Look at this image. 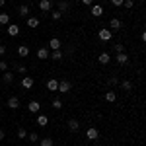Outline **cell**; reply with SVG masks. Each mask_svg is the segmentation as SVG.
I'll return each instance as SVG.
<instances>
[{"mask_svg": "<svg viewBox=\"0 0 146 146\" xmlns=\"http://www.w3.org/2000/svg\"><path fill=\"white\" fill-rule=\"evenodd\" d=\"M27 109H29V111L31 113H39L41 111V103H39V101H29V103H27Z\"/></svg>", "mask_w": 146, "mask_h": 146, "instance_id": "5b68a950", "label": "cell"}, {"mask_svg": "<svg viewBox=\"0 0 146 146\" xmlns=\"http://www.w3.org/2000/svg\"><path fill=\"white\" fill-rule=\"evenodd\" d=\"M113 51H115V53H125L123 43H115V45H113Z\"/></svg>", "mask_w": 146, "mask_h": 146, "instance_id": "4316f807", "label": "cell"}, {"mask_svg": "<svg viewBox=\"0 0 146 146\" xmlns=\"http://www.w3.org/2000/svg\"><path fill=\"white\" fill-rule=\"evenodd\" d=\"M86 136H88V140H98L100 133H98V129H96V127H90V129L86 131Z\"/></svg>", "mask_w": 146, "mask_h": 146, "instance_id": "3957f363", "label": "cell"}, {"mask_svg": "<svg viewBox=\"0 0 146 146\" xmlns=\"http://www.w3.org/2000/svg\"><path fill=\"white\" fill-rule=\"evenodd\" d=\"M37 25H39V20L37 18H29L27 20V27H37Z\"/></svg>", "mask_w": 146, "mask_h": 146, "instance_id": "484cf974", "label": "cell"}, {"mask_svg": "<svg viewBox=\"0 0 146 146\" xmlns=\"http://www.w3.org/2000/svg\"><path fill=\"white\" fill-rule=\"evenodd\" d=\"M37 58H49V49H45V47H41L39 51H37Z\"/></svg>", "mask_w": 146, "mask_h": 146, "instance_id": "e0dca14e", "label": "cell"}, {"mask_svg": "<svg viewBox=\"0 0 146 146\" xmlns=\"http://www.w3.org/2000/svg\"><path fill=\"white\" fill-rule=\"evenodd\" d=\"M92 16H94V18L103 16V6H101V4H94V6H92Z\"/></svg>", "mask_w": 146, "mask_h": 146, "instance_id": "8992f818", "label": "cell"}, {"mask_svg": "<svg viewBox=\"0 0 146 146\" xmlns=\"http://www.w3.org/2000/svg\"><path fill=\"white\" fill-rule=\"evenodd\" d=\"M27 138H29V142H37V140H39V135H37V133H29Z\"/></svg>", "mask_w": 146, "mask_h": 146, "instance_id": "f1b7e54d", "label": "cell"}, {"mask_svg": "<svg viewBox=\"0 0 146 146\" xmlns=\"http://www.w3.org/2000/svg\"><path fill=\"white\" fill-rule=\"evenodd\" d=\"M18 33H20V25H16V23H10V25H8V35H10V37H16Z\"/></svg>", "mask_w": 146, "mask_h": 146, "instance_id": "8fae6325", "label": "cell"}, {"mask_svg": "<svg viewBox=\"0 0 146 146\" xmlns=\"http://www.w3.org/2000/svg\"><path fill=\"white\" fill-rule=\"evenodd\" d=\"M4 53H6V47H4V45H2V43H0V56L4 55Z\"/></svg>", "mask_w": 146, "mask_h": 146, "instance_id": "f35d334b", "label": "cell"}, {"mask_svg": "<svg viewBox=\"0 0 146 146\" xmlns=\"http://www.w3.org/2000/svg\"><path fill=\"white\" fill-rule=\"evenodd\" d=\"M56 88H58V82H56V78L47 80V90H49V92H56Z\"/></svg>", "mask_w": 146, "mask_h": 146, "instance_id": "4fadbf2b", "label": "cell"}, {"mask_svg": "<svg viewBox=\"0 0 146 146\" xmlns=\"http://www.w3.org/2000/svg\"><path fill=\"white\" fill-rule=\"evenodd\" d=\"M2 6H4V0H0V8H2Z\"/></svg>", "mask_w": 146, "mask_h": 146, "instance_id": "60d3db41", "label": "cell"}, {"mask_svg": "<svg viewBox=\"0 0 146 146\" xmlns=\"http://www.w3.org/2000/svg\"><path fill=\"white\" fill-rule=\"evenodd\" d=\"M60 45H62V43H60V39H58V37H53V39L49 41V49H53V51L60 49Z\"/></svg>", "mask_w": 146, "mask_h": 146, "instance_id": "7c38bea8", "label": "cell"}, {"mask_svg": "<svg viewBox=\"0 0 146 146\" xmlns=\"http://www.w3.org/2000/svg\"><path fill=\"white\" fill-rule=\"evenodd\" d=\"M4 138H6V133H4V131H0V140H4Z\"/></svg>", "mask_w": 146, "mask_h": 146, "instance_id": "ab89813d", "label": "cell"}, {"mask_svg": "<svg viewBox=\"0 0 146 146\" xmlns=\"http://www.w3.org/2000/svg\"><path fill=\"white\" fill-rule=\"evenodd\" d=\"M8 107H10V109H18V107H20V100H18L16 96H10V98H8Z\"/></svg>", "mask_w": 146, "mask_h": 146, "instance_id": "30bf717a", "label": "cell"}, {"mask_svg": "<svg viewBox=\"0 0 146 146\" xmlns=\"http://www.w3.org/2000/svg\"><path fill=\"white\" fill-rule=\"evenodd\" d=\"M8 70V62L6 60H0V72H6Z\"/></svg>", "mask_w": 146, "mask_h": 146, "instance_id": "d6a6232c", "label": "cell"}, {"mask_svg": "<svg viewBox=\"0 0 146 146\" xmlns=\"http://www.w3.org/2000/svg\"><path fill=\"white\" fill-rule=\"evenodd\" d=\"M18 55H20V56H27V55H29V49H27L25 45H20V47H18Z\"/></svg>", "mask_w": 146, "mask_h": 146, "instance_id": "7402d4cb", "label": "cell"}, {"mask_svg": "<svg viewBox=\"0 0 146 146\" xmlns=\"http://www.w3.org/2000/svg\"><path fill=\"white\" fill-rule=\"evenodd\" d=\"M115 100H117V96H115V92H107V94H105V101H109V103H113Z\"/></svg>", "mask_w": 146, "mask_h": 146, "instance_id": "d4e9b609", "label": "cell"}, {"mask_svg": "<svg viewBox=\"0 0 146 146\" xmlns=\"http://www.w3.org/2000/svg\"><path fill=\"white\" fill-rule=\"evenodd\" d=\"M35 123L39 125V127H47V125H49V117L43 115V113H39V117L35 119Z\"/></svg>", "mask_w": 146, "mask_h": 146, "instance_id": "9c48e42d", "label": "cell"}, {"mask_svg": "<svg viewBox=\"0 0 146 146\" xmlns=\"http://www.w3.org/2000/svg\"><path fill=\"white\" fill-rule=\"evenodd\" d=\"M109 27H111V31H119V29L123 27V23H121L119 18H113L111 22H109Z\"/></svg>", "mask_w": 146, "mask_h": 146, "instance_id": "52a82bcc", "label": "cell"}, {"mask_svg": "<svg viewBox=\"0 0 146 146\" xmlns=\"http://www.w3.org/2000/svg\"><path fill=\"white\" fill-rule=\"evenodd\" d=\"M109 84H111V86H115V84H119V80L113 76V78H109Z\"/></svg>", "mask_w": 146, "mask_h": 146, "instance_id": "8d00e7d4", "label": "cell"}, {"mask_svg": "<svg viewBox=\"0 0 146 146\" xmlns=\"http://www.w3.org/2000/svg\"><path fill=\"white\" fill-rule=\"evenodd\" d=\"M117 62L119 64H127L129 62V55L127 53H117Z\"/></svg>", "mask_w": 146, "mask_h": 146, "instance_id": "9a60e30c", "label": "cell"}, {"mask_svg": "<svg viewBox=\"0 0 146 146\" xmlns=\"http://www.w3.org/2000/svg\"><path fill=\"white\" fill-rule=\"evenodd\" d=\"M41 146H53V138H49V136L41 138Z\"/></svg>", "mask_w": 146, "mask_h": 146, "instance_id": "83f0119b", "label": "cell"}, {"mask_svg": "<svg viewBox=\"0 0 146 146\" xmlns=\"http://www.w3.org/2000/svg\"><path fill=\"white\" fill-rule=\"evenodd\" d=\"M98 37H100L101 41H109V39H111V29H107V27L100 29V31H98Z\"/></svg>", "mask_w": 146, "mask_h": 146, "instance_id": "7a4b0ae2", "label": "cell"}, {"mask_svg": "<svg viewBox=\"0 0 146 146\" xmlns=\"http://www.w3.org/2000/svg\"><path fill=\"white\" fill-rule=\"evenodd\" d=\"M80 2H82V4H86V6H92V4H94V0H80Z\"/></svg>", "mask_w": 146, "mask_h": 146, "instance_id": "74e56055", "label": "cell"}, {"mask_svg": "<svg viewBox=\"0 0 146 146\" xmlns=\"http://www.w3.org/2000/svg\"><path fill=\"white\" fill-rule=\"evenodd\" d=\"M123 6L127 8V10H131V8L135 6V0H125V2H123Z\"/></svg>", "mask_w": 146, "mask_h": 146, "instance_id": "4dcf8cb0", "label": "cell"}, {"mask_svg": "<svg viewBox=\"0 0 146 146\" xmlns=\"http://www.w3.org/2000/svg\"><path fill=\"white\" fill-rule=\"evenodd\" d=\"M18 72H20V74H23V76L27 74V70H25V66H22V64H18Z\"/></svg>", "mask_w": 146, "mask_h": 146, "instance_id": "e575fe53", "label": "cell"}, {"mask_svg": "<svg viewBox=\"0 0 146 146\" xmlns=\"http://www.w3.org/2000/svg\"><path fill=\"white\" fill-rule=\"evenodd\" d=\"M49 58H53V60H60V58H62V51L56 49V51H53V53H49Z\"/></svg>", "mask_w": 146, "mask_h": 146, "instance_id": "d6986e66", "label": "cell"}, {"mask_svg": "<svg viewBox=\"0 0 146 146\" xmlns=\"http://www.w3.org/2000/svg\"><path fill=\"white\" fill-rule=\"evenodd\" d=\"M119 88L125 90V92H131V90H133V82H131V80H123V82L119 84Z\"/></svg>", "mask_w": 146, "mask_h": 146, "instance_id": "5bb4252c", "label": "cell"}, {"mask_svg": "<svg viewBox=\"0 0 146 146\" xmlns=\"http://www.w3.org/2000/svg\"><path fill=\"white\" fill-rule=\"evenodd\" d=\"M0 111H2V105H0Z\"/></svg>", "mask_w": 146, "mask_h": 146, "instance_id": "b9f144b4", "label": "cell"}, {"mask_svg": "<svg viewBox=\"0 0 146 146\" xmlns=\"http://www.w3.org/2000/svg\"><path fill=\"white\" fill-rule=\"evenodd\" d=\"M51 8H53V2H51V0H41V2H39V10L41 12H49Z\"/></svg>", "mask_w": 146, "mask_h": 146, "instance_id": "ba28073f", "label": "cell"}, {"mask_svg": "<svg viewBox=\"0 0 146 146\" xmlns=\"http://www.w3.org/2000/svg\"><path fill=\"white\" fill-rule=\"evenodd\" d=\"M51 18H53V20L56 22V20H60V18H62V14H60L58 10H55V12H51Z\"/></svg>", "mask_w": 146, "mask_h": 146, "instance_id": "f546056e", "label": "cell"}, {"mask_svg": "<svg viewBox=\"0 0 146 146\" xmlns=\"http://www.w3.org/2000/svg\"><path fill=\"white\" fill-rule=\"evenodd\" d=\"M18 14H20V18H25V16L29 14V6H27V4L20 6V8H18Z\"/></svg>", "mask_w": 146, "mask_h": 146, "instance_id": "ac0fdd59", "label": "cell"}, {"mask_svg": "<svg viewBox=\"0 0 146 146\" xmlns=\"http://www.w3.org/2000/svg\"><path fill=\"white\" fill-rule=\"evenodd\" d=\"M53 107H55V109H60V107H62V101L60 100H53Z\"/></svg>", "mask_w": 146, "mask_h": 146, "instance_id": "836d02e7", "label": "cell"}, {"mask_svg": "<svg viewBox=\"0 0 146 146\" xmlns=\"http://www.w3.org/2000/svg\"><path fill=\"white\" fill-rule=\"evenodd\" d=\"M22 88H25V90H31V88H33V78L25 74V76H23V80H22Z\"/></svg>", "mask_w": 146, "mask_h": 146, "instance_id": "277c9868", "label": "cell"}, {"mask_svg": "<svg viewBox=\"0 0 146 146\" xmlns=\"http://www.w3.org/2000/svg\"><path fill=\"white\" fill-rule=\"evenodd\" d=\"M10 23V16L8 14H0V25H8Z\"/></svg>", "mask_w": 146, "mask_h": 146, "instance_id": "cb8c5ba5", "label": "cell"}, {"mask_svg": "<svg viewBox=\"0 0 146 146\" xmlns=\"http://www.w3.org/2000/svg\"><path fill=\"white\" fill-rule=\"evenodd\" d=\"M123 2H125V0H111L113 6H123Z\"/></svg>", "mask_w": 146, "mask_h": 146, "instance_id": "d590c367", "label": "cell"}, {"mask_svg": "<svg viewBox=\"0 0 146 146\" xmlns=\"http://www.w3.org/2000/svg\"><path fill=\"white\" fill-rule=\"evenodd\" d=\"M2 80H4V84H12V82H14V74L6 70V72L2 74Z\"/></svg>", "mask_w": 146, "mask_h": 146, "instance_id": "ffe728a7", "label": "cell"}, {"mask_svg": "<svg viewBox=\"0 0 146 146\" xmlns=\"http://www.w3.org/2000/svg\"><path fill=\"white\" fill-rule=\"evenodd\" d=\"M68 8H70V4H68L66 0H62V2H58V12L62 14V12H66Z\"/></svg>", "mask_w": 146, "mask_h": 146, "instance_id": "603a6c76", "label": "cell"}, {"mask_svg": "<svg viewBox=\"0 0 146 146\" xmlns=\"http://www.w3.org/2000/svg\"><path fill=\"white\" fill-rule=\"evenodd\" d=\"M70 88H72V84H70L68 80H60V82H58L56 92H60V94H68V92H70Z\"/></svg>", "mask_w": 146, "mask_h": 146, "instance_id": "6da1fadb", "label": "cell"}, {"mask_svg": "<svg viewBox=\"0 0 146 146\" xmlns=\"http://www.w3.org/2000/svg\"><path fill=\"white\" fill-rule=\"evenodd\" d=\"M98 60H100L101 64H107V62L111 60V56H109V53H101V55L98 56Z\"/></svg>", "mask_w": 146, "mask_h": 146, "instance_id": "44dd1931", "label": "cell"}, {"mask_svg": "<svg viewBox=\"0 0 146 146\" xmlns=\"http://www.w3.org/2000/svg\"><path fill=\"white\" fill-rule=\"evenodd\" d=\"M25 136H27L25 129H22V127H20V129H18V138H25Z\"/></svg>", "mask_w": 146, "mask_h": 146, "instance_id": "1f68e13d", "label": "cell"}, {"mask_svg": "<svg viewBox=\"0 0 146 146\" xmlns=\"http://www.w3.org/2000/svg\"><path fill=\"white\" fill-rule=\"evenodd\" d=\"M68 129H70L72 133H76V131L80 129V123L76 121V119H70V121H68Z\"/></svg>", "mask_w": 146, "mask_h": 146, "instance_id": "2e32d148", "label": "cell"}]
</instances>
